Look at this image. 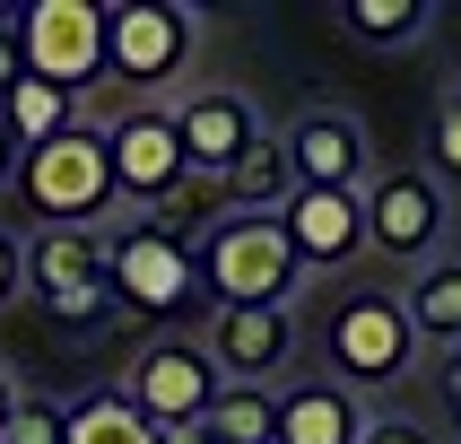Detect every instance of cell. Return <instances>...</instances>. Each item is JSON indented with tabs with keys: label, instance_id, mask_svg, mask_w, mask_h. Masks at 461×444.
<instances>
[{
	"label": "cell",
	"instance_id": "1",
	"mask_svg": "<svg viewBox=\"0 0 461 444\" xmlns=\"http://www.w3.org/2000/svg\"><path fill=\"white\" fill-rule=\"evenodd\" d=\"M9 192H18V209L35 227H96V218L122 209L113 166H104V131H87V122H70L61 140H44V149H26Z\"/></svg>",
	"mask_w": 461,
	"mask_h": 444
},
{
	"label": "cell",
	"instance_id": "2",
	"mask_svg": "<svg viewBox=\"0 0 461 444\" xmlns=\"http://www.w3.org/2000/svg\"><path fill=\"white\" fill-rule=\"evenodd\" d=\"M26 296L44 305L52 331H104L113 313H122V296H113V279H104V235L96 227H35L26 235Z\"/></svg>",
	"mask_w": 461,
	"mask_h": 444
},
{
	"label": "cell",
	"instance_id": "3",
	"mask_svg": "<svg viewBox=\"0 0 461 444\" xmlns=\"http://www.w3.org/2000/svg\"><path fill=\"white\" fill-rule=\"evenodd\" d=\"M192 261H201V287L218 305H287L305 287V261H296L279 218H218L192 244Z\"/></svg>",
	"mask_w": 461,
	"mask_h": 444
},
{
	"label": "cell",
	"instance_id": "4",
	"mask_svg": "<svg viewBox=\"0 0 461 444\" xmlns=\"http://www.w3.org/2000/svg\"><path fill=\"white\" fill-rule=\"evenodd\" d=\"M322 349H331V384H348V392L401 384V375L418 366V331H410V313H401L392 287H348V296L331 305Z\"/></svg>",
	"mask_w": 461,
	"mask_h": 444
},
{
	"label": "cell",
	"instance_id": "5",
	"mask_svg": "<svg viewBox=\"0 0 461 444\" xmlns=\"http://www.w3.org/2000/svg\"><path fill=\"white\" fill-rule=\"evenodd\" d=\"M357 209H366V253L410 261V270H427V261L444 253V227H453L444 183L427 175V166H392V175H375L357 192Z\"/></svg>",
	"mask_w": 461,
	"mask_h": 444
},
{
	"label": "cell",
	"instance_id": "6",
	"mask_svg": "<svg viewBox=\"0 0 461 444\" xmlns=\"http://www.w3.org/2000/svg\"><path fill=\"white\" fill-rule=\"evenodd\" d=\"M192 44H201V9L183 0H131L104 18V78L122 87H175L192 70Z\"/></svg>",
	"mask_w": 461,
	"mask_h": 444
},
{
	"label": "cell",
	"instance_id": "7",
	"mask_svg": "<svg viewBox=\"0 0 461 444\" xmlns=\"http://www.w3.org/2000/svg\"><path fill=\"white\" fill-rule=\"evenodd\" d=\"M104 166H113V192H122V209H166L192 183V166H183V140H175V104L140 96L131 113H113L104 122Z\"/></svg>",
	"mask_w": 461,
	"mask_h": 444
},
{
	"label": "cell",
	"instance_id": "8",
	"mask_svg": "<svg viewBox=\"0 0 461 444\" xmlns=\"http://www.w3.org/2000/svg\"><path fill=\"white\" fill-rule=\"evenodd\" d=\"M104 279H113L122 313H175V305H192L201 261H192V244H183L175 227L131 218L122 235H104Z\"/></svg>",
	"mask_w": 461,
	"mask_h": 444
},
{
	"label": "cell",
	"instance_id": "9",
	"mask_svg": "<svg viewBox=\"0 0 461 444\" xmlns=\"http://www.w3.org/2000/svg\"><path fill=\"white\" fill-rule=\"evenodd\" d=\"M104 0H26L18 9V44H26V78H44L61 96H78L87 78H104Z\"/></svg>",
	"mask_w": 461,
	"mask_h": 444
},
{
	"label": "cell",
	"instance_id": "10",
	"mask_svg": "<svg viewBox=\"0 0 461 444\" xmlns=\"http://www.w3.org/2000/svg\"><path fill=\"white\" fill-rule=\"evenodd\" d=\"M218 392H227V375L209 366L201 340H149V349L131 358V375H122V401L149 418V427H201Z\"/></svg>",
	"mask_w": 461,
	"mask_h": 444
},
{
	"label": "cell",
	"instance_id": "11",
	"mask_svg": "<svg viewBox=\"0 0 461 444\" xmlns=\"http://www.w3.org/2000/svg\"><path fill=\"white\" fill-rule=\"evenodd\" d=\"M209 366L227 384H270L296 366V313L287 305H209V331H201Z\"/></svg>",
	"mask_w": 461,
	"mask_h": 444
},
{
	"label": "cell",
	"instance_id": "12",
	"mask_svg": "<svg viewBox=\"0 0 461 444\" xmlns=\"http://www.w3.org/2000/svg\"><path fill=\"white\" fill-rule=\"evenodd\" d=\"M287 166H296V192H366L375 183V149H366V122L339 113V104H305L287 122Z\"/></svg>",
	"mask_w": 461,
	"mask_h": 444
},
{
	"label": "cell",
	"instance_id": "13",
	"mask_svg": "<svg viewBox=\"0 0 461 444\" xmlns=\"http://www.w3.org/2000/svg\"><path fill=\"white\" fill-rule=\"evenodd\" d=\"M175 140H183V166L192 175H227L235 157L261 140V113L244 87H192L175 104Z\"/></svg>",
	"mask_w": 461,
	"mask_h": 444
},
{
	"label": "cell",
	"instance_id": "14",
	"mask_svg": "<svg viewBox=\"0 0 461 444\" xmlns=\"http://www.w3.org/2000/svg\"><path fill=\"white\" fill-rule=\"evenodd\" d=\"M287 244H296V261L305 270H348V261L366 253V209L357 192H296V201L279 209Z\"/></svg>",
	"mask_w": 461,
	"mask_h": 444
},
{
	"label": "cell",
	"instance_id": "15",
	"mask_svg": "<svg viewBox=\"0 0 461 444\" xmlns=\"http://www.w3.org/2000/svg\"><path fill=\"white\" fill-rule=\"evenodd\" d=\"M366 436V401L331 375H305V384H279V436L270 444H357Z\"/></svg>",
	"mask_w": 461,
	"mask_h": 444
},
{
	"label": "cell",
	"instance_id": "16",
	"mask_svg": "<svg viewBox=\"0 0 461 444\" xmlns=\"http://www.w3.org/2000/svg\"><path fill=\"white\" fill-rule=\"evenodd\" d=\"M401 313H410L418 349H444V358H453V349H461V253H436L427 270H410Z\"/></svg>",
	"mask_w": 461,
	"mask_h": 444
},
{
	"label": "cell",
	"instance_id": "17",
	"mask_svg": "<svg viewBox=\"0 0 461 444\" xmlns=\"http://www.w3.org/2000/svg\"><path fill=\"white\" fill-rule=\"evenodd\" d=\"M218 192H227V218H279V209L296 201V166H287V149L261 131L253 149L218 175Z\"/></svg>",
	"mask_w": 461,
	"mask_h": 444
},
{
	"label": "cell",
	"instance_id": "18",
	"mask_svg": "<svg viewBox=\"0 0 461 444\" xmlns=\"http://www.w3.org/2000/svg\"><path fill=\"white\" fill-rule=\"evenodd\" d=\"M61 444H157V427L122 401V384H104V392H78L61 410Z\"/></svg>",
	"mask_w": 461,
	"mask_h": 444
},
{
	"label": "cell",
	"instance_id": "19",
	"mask_svg": "<svg viewBox=\"0 0 461 444\" xmlns=\"http://www.w3.org/2000/svg\"><path fill=\"white\" fill-rule=\"evenodd\" d=\"M0 122H9L18 149H44V140H61V131L78 122V96H61V87H44V78H18V87L0 96Z\"/></svg>",
	"mask_w": 461,
	"mask_h": 444
},
{
	"label": "cell",
	"instance_id": "20",
	"mask_svg": "<svg viewBox=\"0 0 461 444\" xmlns=\"http://www.w3.org/2000/svg\"><path fill=\"white\" fill-rule=\"evenodd\" d=\"M427 0H339V26L357 35V44H375V52H410L418 35H427Z\"/></svg>",
	"mask_w": 461,
	"mask_h": 444
},
{
	"label": "cell",
	"instance_id": "21",
	"mask_svg": "<svg viewBox=\"0 0 461 444\" xmlns=\"http://www.w3.org/2000/svg\"><path fill=\"white\" fill-rule=\"evenodd\" d=\"M201 427L218 444H270V436H279V392H270V384H227L218 401H209Z\"/></svg>",
	"mask_w": 461,
	"mask_h": 444
},
{
	"label": "cell",
	"instance_id": "22",
	"mask_svg": "<svg viewBox=\"0 0 461 444\" xmlns=\"http://www.w3.org/2000/svg\"><path fill=\"white\" fill-rule=\"evenodd\" d=\"M427 157H436V166H427L436 183H461V87H444V96H436V122H427Z\"/></svg>",
	"mask_w": 461,
	"mask_h": 444
},
{
	"label": "cell",
	"instance_id": "23",
	"mask_svg": "<svg viewBox=\"0 0 461 444\" xmlns=\"http://www.w3.org/2000/svg\"><path fill=\"white\" fill-rule=\"evenodd\" d=\"M0 444H61V410H52V401H26V392H18V410H9Z\"/></svg>",
	"mask_w": 461,
	"mask_h": 444
},
{
	"label": "cell",
	"instance_id": "24",
	"mask_svg": "<svg viewBox=\"0 0 461 444\" xmlns=\"http://www.w3.org/2000/svg\"><path fill=\"white\" fill-rule=\"evenodd\" d=\"M26 296V235L18 227H0V313Z\"/></svg>",
	"mask_w": 461,
	"mask_h": 444
},
{
	"label": "cell",
	"instance_id": "25",
	"mask_svg": "<svg viewBox=\"0 0 461 444\" xmlns=\"http://www.w3.org/2000/svg\"><path fill=\"white\" fill-rule=\"evenodd\" d=\"M357 444H436V436H427L418 418H366V436H357Z\"/></svg>",
	"mask_w": 461,
	"mask_h": 444
},
{
	"label": "cell",
	"instance_id": "26",
	"mask_svg": "<svg viewBox=\"0 0 461 444\" xmlns=\"http://www.w3.org/2000/svg\"><path fill=\"white\" fill-rule=\"evenodd\" d=\"M26 78V44H18V18H0V96Z\"/></svg>",
	"mask_w": 461,
	"mask_h": 444
},
{
	"label": "cell",
	"instance_id": "27",
	"mask_svg": "<svg viewBox=\"0 0 461 444\" xmlns=\"http://www.w3.org/2000/svg\"><path fill=\"white\" fill-rule=\"evenodd\" d=\"M436 401H444V418H453V436H461V349L436 366Z\"/></svg>",
	"mask_w": 461,
	"mask_h": 444
},
{
	"label": "cell",
	"instance_id": "28",
	"mask_svg": "<svg viewBox=\"0 0 461 444\" xmlns=\"http://www.w3.org/2000/svg\"><path fill=\"white\" fill-rule=\"evenodd\" d=\"M18 157H26V149H18V140H9V122H0V192L18 183Z\"/></svg>",
	"mask_w": 461,
	"mask_h": 444
},
{
	"label": "cell",
	"instance_id": "29",
	"mask_svg": "<svg viewBox=\"0 0 461 444\" xmlns=\"http://www.w3.org/2000/svg\"><path fill=\"white\" fill-rule=\"evenodd\" d=\"M157 444H218L209 427H157Z\"/></svg>",
	"mask_w": 461,
	"mask_h": 444
},
{
	"label": "cell",
	"instance_id": "30",
	"mask_svg": "<svg viewBox=\"0 0 461 444\" xmlns=\"http://www.w3.org/2000/svg\"><path fill=\"white\" fill-rule=\"evenodd\" d=\"M9 410H18V384H9V366H0V427H9Z\"/></svg>",
	"mask_w": 461,
	"mask_h": 444
}]
</instances>
